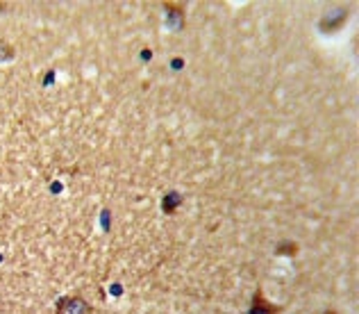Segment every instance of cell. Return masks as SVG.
Returning a JSON list of instances; mask_svg holds the SVG:
<instances>
[{
    "label": "cell",
    "mask_w": 359,
    "mask_h": 314,
    "mask_svg": "<svg viewBox=\"0 0 359 314\" xmlns=\"http://www.w3.org/2000/svg\"><path fill=\"white\" fill-rule=\"evenodd\" d=\"M93 308L87 299L78 296V294H71V296H62L55 306V314H91Z\"/></svg>",
    "instance_id": "6da1fadb"
},
{
    "label": "cell",
    "mask_w": 359,
    "mask_h": 314,
    "mask_svg": "<svg viewBox=\"0 0 359 314\" xmlns=\"http://www.w3.org/2000/svg\"><path fill=\"white\" fill-rule=\"evenodd\" d=\"M278 312H280V308L271 306V303L264 299L262 289H257V294H255V299H252V310L248 314H278Z\"/></svg>",
    "instance_id": "7a4b0ae2"
},
{
    "label": "cell",
    "mask_w": 359,
    "mask_h": 314,
    "mask_svg": "<svg viewBox=\"0 0 359 314\" xmlns=\"http://www.w3.org/2000/svg\"><path fill=\"white\" fill-rule=\"evenodd\" d=\"M180 203H182V198H180V194H177V192H168V194L162 198V209H164L166 214H171V212H175Z\"/></svg>",
    "instance_id": "3957f363"
}]
</instances>
